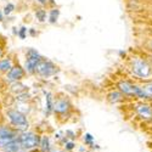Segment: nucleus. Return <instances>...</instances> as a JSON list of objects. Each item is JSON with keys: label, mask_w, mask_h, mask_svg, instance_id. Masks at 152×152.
Listing matches in <instances>:
<instances>
[{"label": "nucleus", "mask_w": 152, "mask_h": 152, "mask_svg": "<svg viewBox=\"0 0 152 152\" xmlns=\"http://www.w3.org/2000/svg\"><path fill=\"white\" fill-rule=\"evenodd\" d=\"M17 140L21 145V147L26 151V152H31L34 151L35 148L39 147V141H40V136L29 132V130H24V132H20L18 136H17Z\"/></svg>", "instance_id": "1"}, {"label": "nucleus", "mask_w": 152, "mask_h": 152, "mask_svg": "<svg viewBox=\"0 0 152 152\" xmlns=\"http://www.w3.org/2000/svg\"><path fill=\"white\" fill-rule=\"evenodd\" d=\"M7 117L10 123L14 125V128L18 132H24L28 129L29 123L27 117L24 116V113L20 112L18 110H10L7 111Z\"/></svg>", "instance_id": "2"}, {"label": "nucleus", "mask_w": 152, "mask_h": 152, "mask_svg": "<svg viewBox=\"0 0 152 152\" xmlns=\"http://www.w3.org/2000/svg\"><path fill=\"white\" fill-rule=\"evenodd\" d=\"M17 130L11 129L9 126H0V150H3L12 141L17 140Z\"/></svg>", "instance_id": "3"}, {"label": "nucleus", "mask_w": 152, "mask_h": 152, "mask_svg": "<svg viewBox=\"0 0 152 152\" xmlns=\"http://www.w3.org/2000/svg\"><path fill=\"white\" fill-rule=\"evenodd\" d=\"M133 72L141 78H146L151 73V68L142 60H135L133 63Z\"/></svg>", "instance_id": "4"}, {"label": "nucleus", "mask_w": 152, "mask_h": 152, "mask_svg": "<svg viewBox=\"0 0 152 152\" xmlns=\"http://www.w3.org/2000/svg\"><path fill=\"white\" fill-rule=\"evenodd\" d=\"M37 72L39 73L43 77H50L51 74H54L56 72V67L53 65L51 62L49 61H43V62H39L35 67Z\"/></svg>", "instance_id": "5"}, {"label": "nucleus", "mask_w": 152, "mask_h": 152, "mask_svg": "<svg viewBox=\"0 0 152 152\" xmlns=\"http://www.w3.org/2000/svg\"><path fill=\"white\" fill-rule=\"evenodd\" d=\"M29 54H31V56L26 61V68H27L28 72H33L35 69L37 65L40 62V57H39V55H38L35 51H31Z\"/></svg>", "instance_id": "6"}, {"label": "nucleus", "mask_w": 152, "mask_h": 152, "mask_svg": "<svg viewBox=\"0 0 152 152\" xmlns=\"http://www.w3.org/2000/svg\"><path fill=\"white\" fill-rule=\"evenodd\" d=\"M136 112L137 115L145 118V119H151L152 118V107L146 104H140L136 106Z\"/></svg>", "instance_id": "7"}, {"label": "nucleus", "mask_w": 152, "mask_h": 152, "mask_svg": "<svg viewBox=\"0 0 152 152\" xmlns=\"http://www.w3.org/2000/svg\"><path fill=\"white\" fill-rule=\"evenodd\" d=\"M69 108V104L66 100H57L54 104V108L53 111H55L56 113H66Z\"/></svg>", "instance_id": "8"}, {"label": "nucleus", "mask_w": 152, "mask_h": 152, "mask_svg": "<svg viewBox=\"0 0 152 152\" xmlns=\"http://www.w3.org/2000/svg\"><path fill=\"white\" fill-rule=\"evenodd\" d=\"M23 77V69L21 67H14V68H10V72L7 74V79L10 82H15L18 80Z\"/></svg>", "instance_id": "9"}, {"label": "nucleus", "mask_w": 152, "mask_h": 152, "mask_svg": "<svg viewBox=\"0 0 152 152\" xmlns=\"http://www.w3.org/2000/svg\"><path fill=\"white\" fill-rule=\"evenodd\" d=\"M51 142H50V137L48 135L40 136V141H39V150L40 152H50L51 151Z\"/></svg>", "instance_id": "10"}, {"label": "nucleus", "mask_w": 152, "mask_h": 152, "mask_svg": "<svg viewBox=\"0 0 152 152\" xmlns=\"http://www.w3.org/2000/svg\"><path fill=\"white\" fill-rule=\"evenodd\" d=\"M118 88L121 89L122 93H124L128 96H134V85H132L128 82H121L118 84Z\"/></svg>", "instance_id": "11"}, {"label": "nucleus", "mask_w": 152, "mask_h": 152, "mask_svg": "<svg viewBox=\"0 0 152 152\" xmlns=\"http://www.w3.org/2000/svg\"><path fill=\"white\" fill-rule=\"evenodd\" d=\"M83 142L88 146V147H91L95 144V137L90 134V133H85L83 135Z\"/></svg>", "instance_id": "12"}, {"label": "nucleus", "mask_w": 152, "mask_h": 152, "mask_svg": "<svg viewBox=\"0 0 152 152\" xmlns=\"http://www.w3.org/2000/svg\"><path fill=\"white\" fill-rule=\"evenodd\" d=\"M53 108H54L53 99H51V95L48 93L46 94V104H45V112H46V115H50V113L53 112Z\"/></svg>", "instance_id": "13"}, {"label": "nucleus", "mask_w": 152, "mask_h": 152, "mask_svg": "<svg viewBox=\"0 0 152 152\" xmlns=\"http://www.w3.org/2000/svg\"><path fill=\"white\" fill-rule=\"evenodd\" d=\"M75 142L73 140H67L65 144H63V151H66V152H72L73 150H75Z\"/></svg>", "instance_id": "14"}, {"label": "nucleus", "mask_w": 152, "mask_h": 152, "mask_svg": "<svg viewBox=\"0 0 152 152\" xmlns=\"http://www.w3.org/2000/svg\"><path fill=\"white\" fill-rule=\"evenodd\" d=\"M108 100L111 101V102L116 104V102H118V101L122 100V94L118 93V91H113V93H111V94L108 95Z\"/></svg>", "instance_id": "15"}, {"label": "nucleus", "mask_w": 152, "mask_h": 152, "mask_svg": "<svg viewBox=\"0 0 152 152\" xmlns=\"http://www.w3.org/2000/svg\"><path fill=\"white\" fill-rule=\"evenodd\" d=\"M11 68L10 60H3L0 61V71H9Z\"/></svg>", "instance_id": "16"}, {"label": "nucleus", "mask_w": 152, "mask_h": 152, "mask_svg": "<svg viewBox=\"0 0 152 152\" xmlns=\"http://www.w3.org/2000/svg\"><path fill=\"white\" fill-rule=\"evenodd\" d=\"M58 14H60L58 10H53L51 12H50V22L55 23L56 20H57V17H58Z\"/></svg>", "instance_id": "17"}, {"label": "nucleus", "mask_w": 152, "mask_h": 152, "mask_svg": "<svg viewBox=\"0 0 152 152\" xmlns=\"http://www.w3.org/2000/svg\"><path fill=\"white\" fill-rule=\"evenodd\" d=\"M35 16H37V18L39 20L40 22H43V21H45V11H43V10H40V11H38L37 14H35Z\"/></svg>", "instance_id": "18"}, {"label": "nucleus", "mask_w": 152, "mask_h": 152, "mask_svg": "<svg viewBox=\"0 0 152 152\" xmlns=\"http://www.w3.org/2000/svg\"><path fill=\"white\" fill-rule=\"evenodd\" d=\"M144 90L148 95V97H152V84H148V85L144 86Z\"/></svg>", "instance_id": "19"}, {"label": "nucleus", "mask_w": 152, "mask_h": 152, "mask_svg": "<svg viewBox=\"0 0 152 152\" xmlns=\"http://www.w3.org/2000/svg\"><path fill=\"white\" fill-rule=\"evenodd\" d=\"M14 9H15V6L12 5V4H7V5L5 6V9H4V14H5V15H9Z\"/></svg>", "instance_id": "20"}, {"label": "nucleus", "mask_w": 152, "mask_h": 152, "mask_svg": "<svg viewBox=\"0 0 152 152\" xmlns=\"http://www.w3.org/2000/svg\"><path fill=\"white\" fill-rule=\"evenodd\" d=\"M26 31H27V29L23 27V28H21V31H20V33H18V34H20V37L22 38V39H24V37H26V35H24V33H26Z\"/></svg>", "instance_id": "21"}, {"label": "nucleus", "mask_w": 152, "mask_h": 152, "mask_svg": "<svg viewBox=\"0 0 152 152\" xmlns=\"http://www.w3.org/2000/svg\"><path fill=\"white\" fill-rule=\"evenodd\" d=\"M90 148H93V150H100L101 147H100V145H97V144H94V145H93Z\"/></svg>", "instance_id": "22"}, {"label": "nucleus", "mask_w": 152, "mask_h": 152, "mask_svg": "<svg viewBox=\"0 0 152 152\" xmlns=\"http://www.w3.org/2000/svg\"><path fill=\"white\" fill-rule=\"evenodd\" d=\"M78 150H79V152H88V150H86V148H84L83 146H80Z\"/></svg>", "instance_id": "23"}, {"label": "nucleus", "mask_w": 152, "mask_h": 152, "mask_svg": "<svg viewBox=\"0 0 152 152\" xmlns=\"http://www.w3.org/2000/svg\"><path fill=\"white\" fill-rule=\"evenodd\" d=\"M3 20V15H1V12H0V21Z\"/></svg>", "instance_id": "24"}, {"label": "nucleus", "mask_w": 152, "mask_h": 152, "mask_svg": "<svg viewBox=\"0 0 152 152\" xmlns=\"http://www.w3.org/2000/svg\"><path fill=\"white\" fill-rule=\"evenodd\" d=\"M0 55H1V51H0Z\"/></svg>", "instance_id": "25"}]
</instances>
